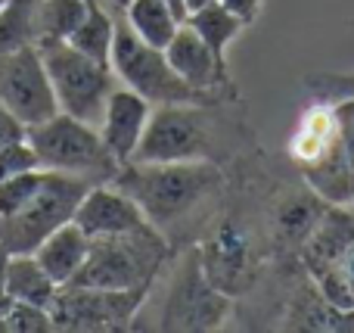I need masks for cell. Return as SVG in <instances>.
I'll list each match as a JSON object with an SVG mask.
<instances>
[{
  "instance_id": "1",
  "label": "cell",
  "mask_w": 354,
  "mask_h": 333,
  "mask_svg": "<svg viewBox=\"0 0 354 333\" xmlns=\"http://www.w3.org/2000/svg\"><path fill=\"white\" fill-rule=\"evenodd\" d=\"M236 100L221 103H165L156 106L140 137L134 162H218L227 168L243 153H255L243 116L233 112Z\"/></svg>"
},
{
  "instance_id": "2",
  "label": "cell",
  "mask_w": 354,
  "mask_h": 333,
  "mask_svg": "<svg viewBox=\"0 0 354 333\" xmlns=\"http://www.w3.org/2000/svg\"><path fill=\"white\" fill-rule=\"evenodd\" d=\"M124 190L147 222L165 237L208 218V209L224 199L227 172L218 162H122L115 178L109 181Z\"/></svg>"
},
{
  "instance_id": "3",
  "label": "cell",
  "mask_w": 354,
  "mask_h": 333,
  "mask_svg": "<svg viewBox=\"0 0 354 333\" xmlns=\"http://www.w3.org/2000/svg\"><path fill=\"white\" fill-rule=\"evenodd\" d=\"M171 259V243L153 224L128 234L93 237L81 271L72 284L100 290H149L165 262Z\"/></svg>"
},
{
  "instance_id": "4",
  "label": "cell",
  "mask_w": 354,
  "mask_h": 333,
  "mask_svg": "<svg viewBox=\"0 0 354 333\" xmlns=\"http://www.w3.org/2000/svg\"><path fill=\"white\" fill-rule=\"evenodd\" d=\"M270 259L268 234L239 212H224L199 243V262L205 278L224 296L239 299L252 293L261 280V271Z\"/></svg>"
},
{
  "instance_id": "5",
  "label": "cell",
  "mask_w": 354,
  "mask_h": 333,
  "mask_svg": "<svg viewBox=\"0 0 354 333\" xmlns=\"http://www.w3.org/2000/svg\"><path fill=\"white\" fill-rule=\"evenodd\" d=\"M25 141L35 150L41 168L78 174L91 184L112 181L118 165H122L103 143L97 125H87L81 118L68 116V112H56L47 122L25 128Z\"/></svg>"
},
{
  "instance_id": "6",
  "label": "cell",
  "mask_w": 354,
  "mask_h": 333,
  "mask_svg": "<svg viewBox=\"0 0 354 333\" xmlns=\"http://www.w3.org/2000/svg\"><path fill=\"white\" fill-rule=\"evenodd\" d=\"M47 69L50 87L59 112L81 118L87 125H100L109 93L118 87V78L109 62L75 50L68 41H35Z\"/></svg>"
},
{
  "instance_id": "7",
  "label": "cell",
  "mask_w": 354,
  "mask_h": 333,
  "mask_svg": "<svg viewBox=\"0 0 354 333\" xmlns=\"http://www.w3.org/2000/svg\"><path fill=\"white\" fill-rule=\"evenodd\" d=\"M109 66L115 72L118 84L137 91L147 97L153 106L165 103H221L214 93H202L189 87L187 81L171 69L165 50L147 44L143 37L134 35L128 22H115V41H112Z\"/></svg>"
},
{
  "instance_id": "8",
  "label": "cell",
  "mask_w": 354,
  "mask_h": 333,
  "mask_svg": "<svg viewBox=\"0 0 354 333\" xmlns=\"http://www.w3.org/2000/svg\"><path fill=\"white\" fill-rule=\"evenodd\" d=\"M87 187H93L87 178L44 168V178L35 193L16 212L0 218V246L10 255L35 253L44 237L53 234L59 224L72 222Z\"/></svg>"
},
{
  "instance_id": "9",
  "label": "cell",
  "mask_w": 354,
  "mask_h": 333,
  "mask_svg": "<svg viewBox=\"0 0 354 333\" xmlns=\"http://www.w3.org/2000/svg\"><path fill=\"white\" fill-rule=\"evenodd\" d=\"M233 315V299L205 278L199 246H187L162 305L159 330H221Z\"/></svg>"
},
{
  "instance_id": "10",
  "label": "cell",
  "mask_w": 354,
  "mask_h": 333,
  "mask_svg": "<svg viewBox=\"0 0 354 333\" xmlns=\"http://www.w3.org/2000/svg\"><path fill=\"white\" fill-rule=\"evenodd\" d=\"M149 290H100L66 284L50 305L56 330H131Z\"/></svg>"
},
{
  "instance_id": "11",
  "label": "cell",
  "mask_w": 354,
  "mask_h": 333,
  "mask_svg": "<svg viewBox=\"0 0 354 333\" xmlns=\"http://www.w3.org/2000/svg\"><path fill=\"white\" fill-rule=\"evenodd\" d=\"M0 106L12 112L25 128L47 122L59 112L35 41L0 53Z\"/></svg>"
},
{
  "instance_id": "12",
  "label": "cell",
  "mask_w": 354,
  "mask_h": 333,
  "mask_svg": "<svg viewBox=\"0 0 354 333\" xmlns=\"http://www.w3.org/2000/svg\"><path fill=\"white\" fill-rule=\"evenodd\" d=\"M326 199H320L311 187L301 181V187H286L270 203L264 215V234H268L270 259L283 265H299V249L317 228L320 215L326 212Z\"/></svg>"
},
{
  "instance_id": "13",
  "label": "cell",
  "mask_w": 354,
  "mask_h": 333,
  "mask_svg": "<svg viewBox=\"0 0 354 333\" xmlns=\"http://www.w3.org/2000/svg\"><path fill=\"white\" fill-rule=\"evenodd\" d=\"M336 137L314 165L301 168V181L330 206H354V100H336Z\"/></svg>"
},
{
  "instance_id": "14",
  "label": "cell",
  "mask_w": 354,
  "mask_h": 333,
  "mask_svg": "<svg viewBox=\"0 0 354 333\" xmlns=\"http://www.w3.org/2000/svg\"><path fill=\"white\" fill-rule=\"evenodd\" d=\"M165 56L171 62V69L187 81L189 87L202 93H214L221 100H236V84L230 78V69L224 60L212 53L205 41L189 28L187 22L174 31V37L168 41Z\"/></svg>"
},
{
  "instance_id": "15",
  "label": "cell",
  "mask_w": 354,
  "mask_h": 333,
  "mask_svg": "<svg viewBox=\"0 0 354 333\" xmlns=\"http://www.w3.org/2000/svg\"><path fill=\"white\" fill-rule=\"evenodd\" d=\"M72 222L93 240V237L128 234V231L143 228V224H147V215H143L140 206H137L128 193L118 190L115 184L106 181V184L87 187V193L81 197Z\"/></svg>"
},
{
  "instance_id": "16",
  "label": "cell",
  "mask_w": 354,
  "mask_h": 333,
  "mask_svg": "<svg viewBox=\"0 0 354 333\" xmlns=\"http://www.w3.org/2000/svg\"><path fill=\"white\" fill-rule=\"evenodd\" d=\"M149 116H153V103H149L147 97H140L137 91H131V87L118 84L115 91L109 93L97 131L118 162L134 159L137 147H140V137H143V131H147Z\"/></svg>"
},
{
  "instance_id": "17",
  "label": "cell",
  "mask_w": 354,
  "mask_h": 333,
  "mask_svg": "<svg viewBox=\"0 0 354 333\" xmlns=\"http://www.w3.org/2000/svg\"><path fill=\"white\" fill-rule=\"evenodd\" d=\"M354 240V212L351 206H326L317 228L311 231L299 249V265L308 278H317L339 253Z\"/></svg>"
},
{
  "instance_id": "18",
  "label": "cell",
  "mask_w": 354,
  "mask_h": 333,
  "mask_svg": "<svg viewBox=\"0 0 354 333\" xmlns=\"http://www.w3.org/2000/svg\"><path fill=\"white\" fill-rule=\"evenodd\" d=\"M87 253H91V237L75 222H66V224H59L53 234L44 237L31 255L41 262V268L50 274V280H53L56 287H66V284H72L75 274L81 271Z\"/></svg>"
},
{
  "instance_id": "19",
  "label": "cell",
  "mask_w": 354,
  "mask_h": 333,
  "mask_svg": "<svg viewBox=\"0 0 354 333\" xmlns=\"http://www.w3.org/2000/svg\"><path fill=\"white\" fill-rule=\"evenodd\" d=\"M333 137H336V112H333V103L314 100L305 109V116L299 118L292 137H289L286 153H289V159H292V165L299 168V172L314 165V162L326 153Z\"/></svg>"
},
{
  "instance_id": "20",
  "label": "cell",
  "mask_w": 354,
  "mask_h": 333,
  "mask_svg": "<svg viewBox=\"0 0 354 333\" xmlns=\"http://www.w3.org/2000/svg\"><path fill=\"white\" fill-rule=\"evenodd\" d=\"M3 290H6V303H31V305L50 309L59 287L50 280V274L44 271L35 255L19 253V255H10V262H6Z\"/></svg>"
},
{
  "instance_id": "21",
  "label": "cell",
  "mask_w": 354,
  "mask_h": 333,
  "mask_svg": "<svg viewBox=\"0 0 354 333\" xmlns=\"http://www.w3.org/2000/svg\"><path fill=\"white\" fill-rule=\"evenodd\" d=\"M124 22L134 28L137 37H143L153 47H168V41L174 37V31L183 25V19L177 16L165 0H128L124 6Z\"/></svg>"
},
{
  "instance_id": "22",
  "label": "cell",
  "mask_w": 354,
  "mask_h": 333,
  "mask_svg": "<svg viewBox=\"0 0 354 333\" xmlns=\"http://www.w3.org/2000/svg\"><path fill=\"white\" fill-rule=\"evenodd\" d=\"M183 22H187L189 28H193L196 35L212 47V53L218 56V60H224V62H227V47H230V44L239 37V31L245 28V25L239 22V19L233 16L224 3H218V0H212V3L193 10Z\"/></svg>"
},
{
  "instance_id": "23",
  "label": "cell",
  "mask_w": 354,
  "mask_h": 333,
  "mask_svg": "<svg viewBox=\"0 0 354 333\" xmlns=\"http://www.w3.org/2000/svg\"><path fill=\"white\" fill-rule=\"evenodd\" d=\"M112 41H115V19L109 16L100 0H87V10H84V19L81 25L68 35V44L81 53L93 56L100 62H109V53H112Z\"/></svg>"
},
{
  "instance_id": "24",
  "label": "cell",
  "mask_w": 354,
  "mask_h": 333,
  "mask_svg": "<svg viewBox=\"0 0 354 333\" xmlns=\"http://www.w3.org/2000/svg\"><path fill=\"white\" fill-rule=\"evenodd\" d=\"M87 0H37L35 6V41H68L81 25Z\"/></svg>"
},
{
  "instance_id": "25",
  "label": "cell",
  "mask_w": 354,
  "mask_h": 333,
  "mask_svg": "<svg viewBox=\"0 0 354 333\" xmlns=\"http://www.w3.org/2000/svg\"><path fill=\"white\" fill-rule=\"evenodd\" d=\"M314 284L330 305L354 312V240L314 278Z\"/></svg>"
},
{
  "instance_id": "26",
  "label": "cell",
  "mask_w": 354,
  "mask_h": 333,
  "mask_svg": "<svg viewBox=\"0 0 354 333\" xmlns=\"http://www.w3.org/2000/svg\"><path fill=\"white\" fill-rule=\"evenodd\" d=\"M0 327L3 330H56L53 318H50V309L44 305H31V303H6L3 312H0Z\"/></svg>"
},
{
  "instance_id": "27",
  "label": "cell",
  "mask_w": 354,
  "mask_h": 333,
  "mask_svg": "<svg viewBox=\"0 0 354 333\" xmlns=\"http://www.w3.org/2000/svg\"><path fill=\"white\" fill-rule=\"evenodd\" d=\"M305 91L311 100H354V72H320V75H308L305 78Z\"/></svg>"
},
{
  "instance_id": "28",
  "label": "cell",
  "mask_w": 354,
  "mask_h": 333,
  "mask_svg": "<svg viewBox=\"0 0 354 333\" xmlns=\"http://www.w3.org/2000/svg\"><path fill=\"white\" fill-rule=\"evenodd\" d=\"M41 178H44V168H28V172H19V174H12V178L0 181V218L16 212L19 206L35 193Z\"/></svg>"
},
{
  "instance_id": "29",
  "label": "cell",
  "mask_w": 354,
  "mask_h": 333,
  "mask_svg": "<svg viewBox=\"0 0 354 333\" xmlns=\"http://www.w3.org/2000/svg\"><path fill=\"white\" fill-rule=\"evenodd\" d=\"M28 168H41V165H37V156H35V150L28 147L25 137L0 147V181L12 178V174H19V172H28Z\"/></svg>"
},
{
  "instance_id": "30",
  "label": "cell",
  "mask_w": 354,
  "mask_h": 333,
  "mask_svg": "<svg viewBox=\"0 0 354 333\" xmlns=\"http://www.w3.org/2000/svg\"><path fill=\"white\" fill-rule=\"evenodd\" d=\"M218 3H224L243 25H252L258 19V12H261L264 0H218Z\"/></svg>"
},
{
  "instance_id": "31",
  "label": "cell",
  "mask_w": 354,
  "mask_h": 333,
  "mask_svg": "<svg viewBox=\"0 0 354 333\" xmlns=\"http://www.w3.org/2000/svg\"><path fill=\"white\" fill-rule=\"evenodd\" d=\"M22 137H25V125L19 122L12 112H6L3 106H0V147L12 143V141H22Z\"/></svg>"
},
{
  "instance_id": "32",
  "label": "cell",
  "mask_w": 354,
  "mask_h": 333,
  "mask_svg": "<svg viewBox=\"0 0 354 333\" xmlns=\"http://www.w3.org/2000/svg\"><path fill=\"white\" fill-rule=\"evenodd\" d=\"M6 262H10V253H6L3 246H0V312H3L6 305V290H3V280H6ZM3 330V327H0Z\"/></svg>"
},
{
  "instance_id": "33",
  "label": "cell",
  "mask_w": 354,
  "mask_h": 333,
  "mask_svg": "<svg viewBox=\"0 0 354 333\" xmlns=\"http://www.w3.org/2000/svg\"><path fill=\"white\" fill-rule=\"evenodd\" d=\"M165 3L171 6V10H174L180 19H187V0H165Z\"/></svg>"
},
{
  "instance_id": "34",
  "label": "cell",
  "mask_w": 354,
  "mask_h": 333,
  "mask_svg": "<svg viewBox=\"0 0 354 333\" xmlns=\"http://www.w3.org/2000/svg\"><path fill=\"white\" fill-rule=\"evenodd\" d=\"M205 3H212V0H187V16L193 10H199V6H205Z\"/></svg>"
},
{
  "instance_id": "35",
  "label": "cell",
  "mask_w": 354,
  "mask_h": 333,
  "mask_svg": "<svg viewBox=\"0 0 354 333\" xmlns=\"http://www.w3.org/2000/svg\"><path fill=\"white\" fill-rule=\"evenodd\" d=\"M112 6H115V10H124V6H128V0H109Z\"/></svg>"
},
{
  "instance_id": "36",
  "label": "cell",
  "mask_w": 354,
  "mask_h": 333,
  "mask_svg": "<svg viewBox=\"0 0 354 333\" xmlns=\"http://www.w3.org/2000/svg\"><path fill=\"white\" fill-rule=\"evenodd\" d=\"M6 3H10V0H0V12H3V6H6Z\"/></svg>"
}]
</instances>
